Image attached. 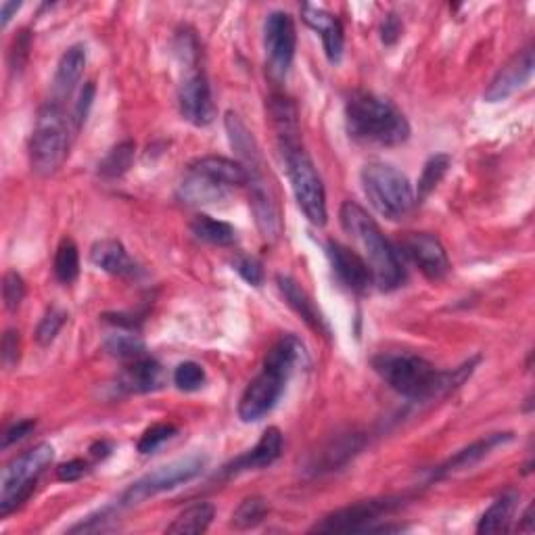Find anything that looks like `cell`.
<instances>
[{
    "label": "cell",
    "mask_w": 535,
    "mask_h": 535,
    "mask_svg": "<svg viewBox=\"0 0 535 535\" xmlns=\"http://www.w3.org/2000/svg\"><path fill=\"white\" fill-rule=\"evenodd\" d=\"M377 375L404 398L429 400L448 393L471 375L473 366H462L456 372H439L431 362L410 352H383L372 358Z\"/></svg>",
    "instance_id": "6da1fadb"
},
{
    "label": "cell",
    "mask_w": 535,
    "mask_h": 535,
    "mask_svg": "<svg viewBox=\"0 0 535 535\" xmlns=\"http://www.w3.org/2000/svg\"><path fill=\"white\" fill-rule=\"evenodd\" d=\"M224 126L228 132V141L232 149H235L237 155L241 157V164L245 166L247 176H249L247 186L251 191L249 199H251V207L255 214V222H258L262 237L266 241H274L281 237L283 222H281V209H278L274 189L264 170V159H262L260 147L258 143H255L253 134L247 130V126L241 122L237 113L228 111Z\"/></svg>",
    "instance_id": "7a4b0ae2"
},
{
    "label": "cell",
    "mask_w": 535,
    "mask_h": 535,
    "mask_svg": "<svg viewBox=\"0 0 535 535\" xmlns=\"http://www.w3.org/2000/svg\"><path fill=\"white\" fill-rule=\"evenodd\" d=\"M339 220L347 235H352L362 245L366 264L379 289L393 291L402 287L406 281V270L400 253L385 239L379 224L368 216L366 209L356 201H345L341 205Z\"/></svg>",
    "instance_id": "3957f363"
},
{
    "label": "cell",
    "mask_w": 535,
    "mask_h": 535,
    "mask_svg": "<svg viewBox=\"0 0 535 535\" xmlns=\"http://www.w3.org/2000/svg\"><path fill=\"white\" fill-rule=\"evenodd\" d=\"M347 132L356 141L381 147H398L410 138L406 115L391 101L372 92H354L345 107Z\"/></svg>",
    "instance_id": "277c9868"
},
{
    "label": "cell",
    "mask_w": 535,
    "mask_h": 535,
    "mask_svg": "<svg viewBox=\"0 0 535 535\" xmlns=\"http://www.w3.org/2000/svg\"><path fill=\"white\" fill-rule=\"evenodd\" d=\"M69 149V126L61 103L49 101L40 107L36 115L34 132L30 138V166L46 178L53 176L67 157Z\"/></svg>",
    "instance_id": "5b68a950"
},
{
    "label": "cell",
    "mask_w": 535,
    "mask_h": 535,
    "mask_svg": "<svg viewBox=\"0 0 535 535\" xmlns=\"http://www.w3.org/2000/svg\"><path fill=\"white\" fill-rule=\"evenodd\" d=\"M362 186L370 205L387 220L404 218L416 203L408 176L383 161H372L364 166Z\"/></svg>",
    "instance_id": "8992f818"
},
{
    "label": "cell",
    "mask_w": 535,
    "mask_h": 535,
    "mask_svg": "<svg viewBox=\"0 0 535 535\" xmlns=\"http://www.w3.org/2000/svg\"><path fill=\"white\" fill-rule=\"evenodd\" d=\"M283 161L287 168V176L291 180V189L297 199L301 212L314 226L327 224V193H324L322 178L312 164L310 155L301 147V143L281 145Z\"/></svg>",
    "instance_id": "52a82bcc"
},
{
    "label": "cell",
    "mask_w": 535,
    "mask_h": 535,
    "mask_svg": "<svg viewBox=\"0 0 535 535\" xmlns=\"http://www.w3.org/2000/svg\"><path fill=\"white\" fill-rule=\"evenodd\" d=\"M55 458L49 444H38L32 450L13 458L0 475V517L11 515L15 508L30 498L38 477Z\"/></svg>",
    "instance_id": "ba28073f"
},
{
    "label": "cell",
    "mask_w": 535,
    "mask_h": 535,
    "mask_svg": "<svg viewBox=\"0 0 535 535\" xmlns=\"http://www.w3.org/2000/svg\"><path fill=\"white\" fill-rule=\"evenodd\" d=\"M205 464H207V458L199 456V454L178 458V460L164 464V467H159L138 481H134L122 494L118 508H132V506L141 504L157 494L170 492V490H174V487H180L184 483L193 481L195 477H199L205 471Z\"/></svg>",
    "instance_id": "9c48e42d"
},
{
    "label": "cell",
    "mask_w": 535,
    "mask_h": 535,
    "mask_svg": "<svg viewBox=\"0 0 535 535\" xmlns=\"http://www.w3.org/2000/svg\"><path fill=\"white\" fill-rule=\"evenodd\" d=\"M402 506L400 498H383V500H364L352 506L335 510L333 515L324 517L320 523L312 527L318 533H354V531H370L372 523L381 521V517L393 513L395 508Z\"/></svg>",
    "instance_id": "30bf717a"
},
{
    "label": "cell",
    "mask_w": 535,
    "mask_h": 535,
    "mask_svg": "<svg viewBox=\"0 0 535 535\" xmlns=\"http://www.w3.org/2000/svg\"><path fill=\"white\" fill-rule=\"evenodd\" d=\"M186 74L178 90L180 113L193 126H207L216 118V105L212 97V86L207 82L203 69L195 63H186Z\"/></svg>",
    "instance_id": "8fae6325"
},
{
    "label": "cell",
    "mask_w": 535,
    "mask_h": 535,
    "mask_svg": "<svg viewBox=\"0 0 535 535\" xmlns=\"http://www.w3.org/2000/svg\"><path fill=\"white\" fill-rule=\"evenodd\" d=\"M264 46L274 78H285L295 57L297 34L293 17L285 11H274L264 23Z\"/></svg>",
    "instance_id": "7c38bea8"
},
{
    "label": "cell",
    "mask_w": 535,
    "mask_h": 535,
    "mask_svg": "<svg viewBox=\"0 0 535 535\" xmlns=\"http://www.w3.org/2000/svg\"><path fill=\"white\" fill-rule=\"evenodd\" d=\"M287 377L264 368L243 391L239 402V418L243 423H258L274 410L287 387Z\"/></svg>",
    "instance_id": "4fadbf2b"
},
{
    "label": "cell",
    "mask_w": 535,
    "mask_h": 535,
    "mask_svg": "<svg viewBox=\"0 0 535 535\" xmlns=\"http://www.w3.org/2000/svg\"><path fill=\"white\" fill-rule=\"evenodd\" d=\"M402 253L412 260L429 281H441L450 272V258L446 247L429 232H408L402 239Z\"/></svg>",
    "instance_id": "5bb4252c"
},
{
    "label": "cell",
    "mask_w": 535,
    "mask_h": 535,
    "mask_svg": "<svg viewBox=\"0 0 535 535\" xmlns=\"http://www.w3.org/2000/svg\"><path fill=\"white\" fill-rule=\"evenodd\" d=\"M533 74V46L519 51L513 59L506 61L500 72L494 76V80L487 86L483 99L487 103H500L508 97H513L515 92L527 84V80Z\"/></svg>",
    "instance_id": "9a60e30c"
},
{
    "label": "cell",
    "mask_w": 535,
    "mask_h": 535,
    "mask_svg": "<svg viewBox=\"0 0 535 535\" xmlns=\"http://www.w3.org/2000/svg\"><path fill=\"white\" fill-rule=\"evenodd\" d=\"M327 253L337 278L347 289L354 293H366L370 289V283L375 278H372V272L362 255L339 241H329Z\"/></svg>",
    "instance_id": "2e32d148"
},
{
    "label": "cell",
    "mask_w": 535,
    "mask_h": 535,
    "mask_svg": "<svg viewBox=\"0 0 535 535\" xmlns=\"http://www.w3.org/2000/svg\"><path fill=\"white\" fill-rule=\"evenodd\" d=\"M283 452V435L276 427H268L258 444H255L249 452L239 456L237 460H232L226 467V475H239L245 471H258L264 467H270V464L281 456Z\"/></svg>",
    "instance_id": "e0dca14e"
},
{
    "label": "cell",
    "mask_w": 535,
    "mask_h": 535,
    "mask_svg": "<svg viewBox=\"0 0 535 535\" xmlns=\"http://www.w3.org/2000/svg\"><path fill=\"white\" fill-rule=\"evenodd\" d=\"M301 19H304L308 26L320 34L322 44H324V53H327V59L335 65L343 57V28L335 15L329 11L304 5L301 7Z\"/></svg>",
    "instance_id": "ac0fdd59"
},
{
    "label": "cell",
    "mask_w": 535,
    "mask_h": 535,
    "mask_svg": "<svg viewBox=\"0 0 535 535\" xmlns=\"http://www.w3.org/2000/svg\"><path fill=\"white\" fill-rule=\"evenodd\" d=\"M508 441H513V433L485 435V437L473 441L469 448H464L458 454H454L446 464H441V467L435 473V477H446V475H452V473H458V471H464V469H471V467H475L477 462H481L485 456H490L498 446L508 444Z\"/></svg>",
    "instance_id": "d6986e66"
},
{
    "label": "cell",
    "mask_w": 535,
    "mask_h": 535,
    "mask_svg": "<svg viewBox=\"0 0 535 535\" xmlns=\"http://www.w3.org/2000/svg\"><path fill=\"white\" fill-rule=\"evenodd\" d=\"M189 170L212 178L214 182L226 186L228 191L241 189V186H247V182H249L247 170L241 161H232V159L218 157V155H207V157L193 161Z\"/></svg>",
    "instance_id": "ffe728a7"
},
{
    "label": "cell",
    "mask_w": 535,
    "mask_h": 535,
    "mask_svg": "<svg viewBox=\"0 0 535 535\" xmlns=\"http://www.w3.org/2000/svg\"><path fill=\"white\" fill-rule=\"evenodd\" d=\"M306 364H308V352L304 343H301L295 335H283L270 347L264 358V368L274 370L287 379H291L297 366Z\"/></svg>",
    "instance_id": "44dd1931"
},
{
    "label": "cell",
    "mask_w": 535,
    "mask_h": 535,
    "mask_svg": "<svg viewBox=\"0 0 535 535\" xmlns=\"http://www.w3.org/2000/svg\"><path fill=\"white\" fill-rule=\"evenodd\" d=\"M164 385V368L149 356L128 362L120 377V387L128 393H149Z\"/></svg>",
    "instance_id": "7402d4cb"
},
{
    "label": "cell",
    "mask_w": 535,
    "mask_h": 535,
    "mask_svg": "<svg viewBox=\"0 0 535 535\" xmlns=\"http://www.w3.org/2000/svg\"><path fill=\"white\" fill-rule=\"evenodd\" d=\"M278 283V289H281V293L285 295L287 304L304 318V322L308 324L310 329H314L316 333H322V335H329V327H327V320H324V316L320 314V310L316 308V304L312 301V297L299 287V283H295L291 276H278L276 278Z\"/></svg>",
    "instance_id": "603a6c76"
},
{
    "label": "cell",
    "mask_w": 535,
    "mask_h": 535,
    "mask_svg": "<svg viewBox=\"0 0 535 535\" xmlns=\"http://www.w3.org/2000/svg\"><path fill=\"white\" fill-rule=\"evenodd\" d=\"M86 67V49L82 44H74L63 53L59 65H57V74L53 80V101L61 103L63 99L69 97V92L76 88L80 82L82 74Z\"/></svg>",
    "instance_id": "cb8c5ba5"
},
{
    "label": "cell",
    "mask_w": 535,
    "mask_h": 535,
    "mask_svg": "<svg viewBox=\"0 0 535 535\" xmlns=\"http://www.w3.org/2000/svg\"><path fill=\"white\" fill-rule=\"evenodd\" d=\"M228 189L212 178H207L199 172L189 170V176H186L178 189V197L186 205H207V203H216L226 199Z\"/></svg>",
    "instance_id": "d4e9b609"
},
{
    "label": "cell",
    "mask_w": 535,
    "mask_h": 535,
    "mask_svg": "<svg viewBox=\"0 0 535 535\" xmlns=\"http://www.w3.org/2000/svg\"><path fill=\"white\" fill-rule=\"evenodd\" d=\"M90 260L95 262L101 270L113 276H132L136 272V266L130 260V255L124 249V245L113 239H105L92 245Z\"/></svg>",
    "instance_id": "484cf974"
},
{
    "label": "cell",
    "mask_w": 535,
    "mask_h": 535,
    "mask_svg": "<svg viewBox=\"0 0 535 535\" xmlns=\"http://www.w3.org/2000/svg\"><path fill=\"white\" fill-rule=\"evenodd\" d=\"M519 494L517 492H506L502 494L490 508L485 510L477 531L479 533H504L508 531L510 521H513V515L517 510Z\"/></svg>",
    "instance_id": "4316f807"
},
{
    "label": "cell",
    "mask_w": 535,
    "mask_h": 535,
    "mask_svg": "<svg viewBox=\"0 0 535 535\" xmlns=\"http://www.w3.org/2000/svg\"><path fill=\"white\" fill-rule=\"evenodd\" d=\"M193 235L205 243H212V245H220V247H228L237 241V230L232 228L228 222L216 220L212 216H197L191 224Z\"/></svg>",
    "instance_id": "83f0119b"
},
{
    "label": "cell",
    "mask_w": 535,
    "mask_h": 535,
    "mask_svg": "<svg viewBox=\"0 0 535 535\" xmlns=\"http://www.w3.org/2000/svg\"><path fill=\"white\" fill-rule=\"evenodd\" d=\"M216 510L212 504L207 502H199L191 508H186L184 513H180L174 523L168 527V533L174 535H184V533H203L207 531V527L212 525L214 521Z\"/></svg>",
    "instance_id": "f1b7e54d"
},
{
    "label": "cell",
    "mask_w": 535,
    "mask_h": 535,
    "mask_svg": "<svg viewBox=\"0 0 535 535\" xmlns=\"http://www.w3.org/2000/svg\"><path fill=\"white\" fill-rule=\"evenodd\" d=\"M134 155H136V145L132 141H124L118 147H113L99 164V176L103 178L124 176L132 168Z\"/></svg>",
    "instance_id": "f546056e"
},
{
    "label": "cell",
    "mask_w": 535,
    "mask_h": 535,
    "mask_svg": "<svg viewBox=\"0 0 535 535\" xmlns=\"http://www.w3.org/2000/svg\"><path fill=\"white\" fill-rule=\"evenodd\" d=\"M450 164H452V159H450V155H446V153H439V155L429 157V161H427L425 168H423L421 180H418V191H416V195H414L418 201L427 199V197L435 191V186H437L441 180H444V176L448 174Z\"/></svg>",
    "instance_id": "4dcf8cb0"
},
{
    "label": "cell",
    "mask_w": 535,
    "mask_h": 535,
    "mask_svg": "<svg viewBox=\"0 0 535 535\" xmlns=\"http://www.w3.org/2000/svg\"><path fill=\"white\" fill-rule=\"evenodd\" d=\"M80 274V253L72 239H63L55 255V276L63 285H72Z\"/></svg>",
    "instance_id": "1f68e13d"
},
{
    "label": "cell",
    "mask_w": 535,
    "mask_h": 535,
    "mask_svg": "<svg viewBox=\"0 0 535 535\" xmlns=\"http://www.w3.org/2000/svg\"><path fill=\"white\" fill-rule=\"evenodd\" d=\"M268 502L260 496H251L247 500H243L239 504V508L235 510V515H232V525L237 529H251V527H258L266 515H268Z\"/></svg>",
    "instance_id": "d6a6232c"
},
{
    "label": "cell",
    "mask_w": 535,
    "mask_h": 535,
    "mask_svg": "<svg viewBox=\"0 0 535 535\" xmlns=\"http://www.w3.org/2000/svg\"><path fill=\"white\" fill-rule=\"evenodd\" d=\"M105 350L115 356V358H120V360H126V362H132L136 358H143L147 356L145 352V343L143 339L138 337V335H111L107 341H105Z\"/></svg>",
    "instance_id": "836d02e7"
},
{
    "label": "cell",
    "mask_w": 535,
    "mask_h": 535,
    "mask_svg": "<svg viewBox=\"0 0 535 535\" xmlns=\"http://www.w3.org/2000/svg\"><path fill=\"white\" fill-rule=\"evenodd\" d=\"M178 433V427L172 423H157L153 427H149L141 439H138V452L141 454H153L155 450H159L161 446L170 441L174 435Z\"/></svg>",
    "instance_id": "e575fe53"
},
{
    "label": "cell",
    "mask_w": 535,
    "mask_h": 535,
    "mask_svg": "<svg viewBox=\"0 0 535 535\" xmlns=\"http://www.w3.org/2000/svg\"><path fill=\"white\" fill-rule=\"evenodd\" d=\"M67 320V314L59 308H51V310H46V314L42 316L40 324H38V329H36V341L46 347V345H51L59 331L63 329V324Z\"/></svg>",
    "instance_id": "d590c367"
},
{
    "label": "cell",
    "mask_w": 535,
    "mask_h": 535,
    "mask_svg": "<svg viewBox=\"0 0 535 535\" xmlns=\"http://www.w3.org/2000/svg\"><path fill=\"white\" fill-rule=\"evenodd\" d=\"M205 370L197 362H182L174 370V383L180 391H197L205 385Z\"/></svg>",
    "instance_id": "8d00e7d4"
},
{
    "label": "cell",
    "mask_w": 535,
    "mask_h": 535,
    "mask_svg": "<svg viewBox=\"0 0 535 535\" xmlns=\"http://www.w3.org/2000/svg\"><path fill=\"white\" fill-rule=\"evenodd\" d=\"M232 268H235L243 281L251 287H260L264 283V266L258 258H253V255H237L235 262H232Z\"/></svg>",
    "instance_id": "74e56055"
},
{
    "label": "cell",
    "mask_w": 535,
    "mask_h": 535,
    "mask_svg": "<svg viewBox=\"0 0 535 535\" xmlns=\"http://www.w3.org/2000/svg\"><path fill=\"white\" fill-rule=\"evenodd\" d=\"M23 297H26V283H23V278L15 270H9L3 278V299L7 310H17Z\"/></svg>",
    "instance_id": "f35d334b"
},
{
    "label": "cell",
    "mask_w": 535,
    "mask_h": 535,
    "mask_svg": "<svg viewBox=\"0 0 535 535\" xmlns=\"http://www.w3.org/2000/svg\"><path fill=\"white\" fill-rule=\"evenodd\" d=\"M95 82H86L82 92H80V97L76 101V107H74V124H76V130L82 128V124L86 122L88 118V111L92 107V101H95Z\"/></svg>",
    "instance_id": "ab89813d"
},
{
    "label": "cell",
    "mask_w": 535,
    "mask_h": 535,
    "mask_svg": "<svg viewBox=\"0 0 535 535\" xmlns=\"http://www.w3.org/2000/svg\"><path fill=\"white\" fill-rule=\"evenodd\" d=\"M28 51H30V32L23 30L15 38V44H13V51H11V72H17V69L23 67V63H26V57H28Z\"/></svg>",
    "instance_id": "60d3db41"
},
{
    "label": "cell",
    "mask_w": 535,
    "mask_h": 535,
    "mask_svg": "<svg viewBox=\"0 0 535 535\" xmlns=\"http://www.w3.org/2000/svg\"><path fill=\"white\" fill-rule=\"evenodd\" d=\"M88 471V464L84 460H69V462H63L61 467L57 469V479L59 481H65V483H72V481H78L86 475Z\"/></svg>",
    "instance_id": "b9f144b4"
},
{
    "label": "cell",
    "mask_w": 535,
    "mask_h": 535,
    "mask_svg": "<svg viewBox=\"0 0 535 535\" xmlns=\"http://www.w3.org/2000/svg\"><path fill=\"white\" fill-rule=\"evenodd\" d=\"M36 429V421H19L17 425L9 427L3 435V450L11 448L13 444H17V441L21 439H26L32 431Z\"/></svg>",
    "instance_id": "7bdbcfd3"
},
{
    "label": "cell",
    "mask_w": 535,
    "mask_h": 535,
    "mask_svg": "<svg viewBox=\"0 0 535 535\" xmlns=\"http://www.w3.org/2000/svg\"><path fill=\"white\" fill-rule=\"evenodd\" d=\"M19 360V333L7 331L3 337V364L7 368H13Z\"/></svg>",
    "instance_id": "ee69618b"
},
{
    "label": "cell",
    "mask_w": 535,
    "mask_h": 535,
    "mask_svg": "<svg viewBox=\"0 0 535 535\" xmlns=\"http://www.w3.org/2000/svg\"><path fill=\"white\" fill-rule=\"evenodd\" d=\"M402 36V21L398 19V15H387L383 21V28H381V38L385 44H393L398 42V38Z\"/></svg>",
    "instance_id": "f6af8a7d"
},
{
    "label": "cell",
    "mask_w": 535,
    "mask_h": 535,
    "mask_svg": "<svg viewBox=\"0 0 535 535\" xmlns=\"http://www.w3.org/2000/svg\"><path fill=\"white\" fill-rule=\"evenodd\" d=\"M19 7H21L19 3H3V5H0V17H3V28L9 26V21H11L13 13H17Z\"/></svg>",
    "instance_id": "bcb514c9"
}]
</instances>
